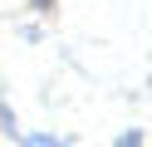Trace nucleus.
I'll list each match as a JSON object with an SVG mask.
<instances>
[{
    "label": "nucleus",
    "instance_id": "obj_1",
    "mask_svg": "<svg viewBox=\"0 0 152 147\" xmlns=\"http://www.w3.org/2000/svg\"><path fill=\"white\" fill-rule=\"evenodd\" d=\"M25 147H59L54 137H25Z\"/></svg>",
    "mask_w": 152,
    "mask_h": 147
},
{
    "label": "nucleus",
    "instance_id": "obj_2",
    "mask_svg": "<svg viewBox=\"0 0 152 147\" xmlns=\"http://www.w3.org/2000/svg\"><path fill=\"white\" fill-rule=\"evenodd\" d=\"M34 5H54V0H34Z\"/></svg>",
    "mask_w": 152,
    "mask_h": 147
}]
</instances>
